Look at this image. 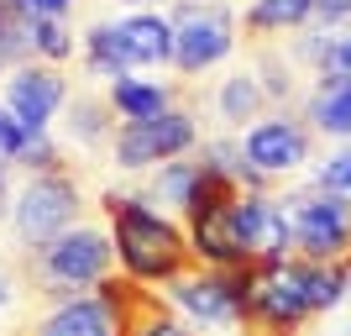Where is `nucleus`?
Listing matches in <instances>:
<instances>
[{"label":"nucleus","instance_id":"1","mask_svg":"<svg viewBox=\"0 0 351 336\" xmlns=\"http://www.w3.org/2000/svg\"><path fill=\"white\" fill-rule=\"evenodd\" d=\"M105 210H110V236H116V258L121 268L142 284H168L173 289L178 278H189L199 263V252L173 221H162L158 210H147L132 194H105Z\"/></svg>","mask_w":351,"mask_h":336},{"label":"nucleus","instance_id":"2","mask_svg":"<svg viewBox=\"0 0 351 336\" xmlns=\"http://www.w3.org/2000/svg\"><path fill=\"white\" fill-rule=\"evenodd\" d=\"M293 236V263H351V200L330 190H304L283 200Z\"/></svg>","mask_w":351,"mask_h":336},{"label":"nucleus","instance_id":"3","mask_svg":"<svg viewBox=\"0 0 351 336\" xmlns=\"http://www.w3.org/2000/svg\"><path fill=\"white\" fill-rule=\"evenodd\" d=\"M309 315H315V305L304 294L299 263L247 273V305H241V331L247 336H299Z\"/></svg>","mask_w":351,"mask_h":336},{"label":"nucleus","instance_id":"4","mask_svg":"<svg viewBox=\"0 0 351 336\" xmlns=\"http://www.w3.org/2000/svg\"><path fill=\"white\" fill-rule=\"evenodd\" d=\"M79 210H84V200L69 174H32V184L11 205V226L27 247H47L79 226Z\"/></svg>","mask_w":351,"mask_h":336},{"label":"nucleus","instance_id":"5","mask_svg":"<svg viewBox=\"0 0 351 336\" xmlns=\"http://www.w3.org/2000/svg\"><path fill=\"white\" fill-rule=\"evenodd\" d=\"M194 137H199V126H194L189 111H162V116H152V121H126V126H116L110 153H116L121 168H152V163L184 158L194 147Z\"/></svg>","mask_w":351,"mask_h":336},{"label":"nucleus","instance_id":"6","mask_svg":"<svg viewBox=\"0 0 351 336\" xmlns=\"http://www.w3.org/2000/svg\"><path fill=\"white\" fill-rule=\"evenodd\" d=\"M178 43H173V69L178 74H205L210 63H220L236 47V21L226 5H178Z\"/></svg>","mask_w":351,"mask_h":336},{"label":"nucleus","instance_id":"7","mask_svg":"<svg viewBox=\"0 0 351 336\" xmlns=\"http://www.w3.org/2000/svg\"><path fill=\"white\" fill-rule=\"evenodd\" d=\"M247 273L252 268H194L189 278L173 284V300L205 326H241L247 305Z\"/></svg>","mask_w":351,"mask_h":336},{"label":"nucleus","instance_id":"8","mask_svg":"<svg viewBox=\"0 0 351 336\" xmlns=\"http://www.w3.org/2000/svg\"><path fill=\"white\" fill-rule=\"evenodd\" d=\"M241 147H247L252 168H263L273 179V174H289V168H299L309 158V126L299 116H267L241 137Z\"/></svg>","mask_w":351,"mask_h":336},{"label":"nucleus","instance_id":"9","mask_svg":"<svg viewBox=\"0 0 351 336\" xmlns=\"http://www.w3.org/2000/svg\"><path fill=\"white\" fill-rule=\"evenodd\" d=\"M63 95H69V79L53 63H21L11 74V85H5V105L16 111V121L27 132H43L47 116L63 105Z\"/></svg>","mask_w":351,"mask_h":336},{"label":"nucleus","instance_id":"10","mask_svg":"<svg viewBox=\"0 0 351 336\" xmlns=\"http://www.w3.org/2000/svg\"><path fill=\"white\" fill-rule=\"evenodd\" d=\"M304 116L330 137H351V74H320L304 100Z\"/></svg>","mask_w":351,"mask_h":336},{"label":"nucleus","instance_id":"11","mask_svg":"<svg viewBox=\"0 0 351 336\" xmlns=\"http://www.w3.org/2000/svg\"><path fill=\"white\" fill-rule=\"evenodd\" d=\"M37 27L43 16L27 0H0V63H37Z\"/></svg>","mask_w":351,"mask_h":336},{"label":"nucleus","instance_id":"12","mask_svg":"<svg viewBox=\"0 0 351 336\" xmlns=\"http://www.w3.org/2000/svg\"><path fill=\"white\" fill-rule=\"evenodd\" d=\"M37 336H116V321H110V310L89 294V300H73V305L53 310V315L37 326Z\"/></svg>","mask_w":351,"mask_h":336},{"label":"nucleus","instance_id":"13","mask_svg":"<svg viewBox=\"0 0 351 336\" xmlns=\"http://www.w3.org/2000/svg\"><path fill=\"white\" fill-rule=\"evenodd\" d=\"M105 95H110V105H116V116H126V121H152V116H162V111H173V105H168V89L147 85V79H136V74L110 79Z\"/></svg>","mask_w":351,"mask_h":336},{"label":"nucleus","instance_id":"14","mask_svg":"<svg viewBox=\"0 0 351 336\" xmlns=\"http://www.w3.org/2000/svg\"><path fill=\"white\" fill-rule=\"evenodd\" d=\"M121 37L132 43V53L142 63H173L178 32H173V21H162V16H126V21H121Z\"/></svg>","mask_w":351,"mask_h":336},{"label":"nucleus","instance_id":"15","mask_svg":"<svg viewBox=\"0 0 351 336\" xmlns=\"http://www.w3.org/2000/svg\"><path fill=\"white\" fill-rule=\"evenodd\" d=\"M215 105L231 126H257V116H263V105H267V89H263L257 74H231V79L220 85Z\"/></svg>","mask_w":351,"mask_h":336},{"label":"nucleus","instance_id":"16","mask_svg":"<svg viewBox=\"0 0 351 336\" xmlns=\"http://www.w3.org/2000/svg\"><path fill=\"white\" fill-rule=\"evenodd\" d=\"M315 0H257L247 11V37H267V32H299L309 27Z\"/></svg>","mask_w":351,"mask_h":336},{"label":"nucleus","instance_id":"17","mask_svg":"<svg viewBox=\"0 0 351 336\" xmlns=\"http://www.w3.org/2000/svg\"><path fill=\"white\" fill-rule=\"evenodd\" d=\"M84 58H89L95 74H110V79H121V74H132L136 63H142L132 53V43L121 37V27H95V32H89V43H84Z\"/></svg>","mask_w":351,"mask_h":336},{"label":"nucleus","instance_id":"18","mask_svg":"<svg viewBox=\"0 0 351 336\" xmlns=\"http://www.w3.org/2000/svg\"><path fill=\"white\" fill-rule=\"evenodd\" d=\"M116 105H110V95L105 100H95V95H79V100L69 105V132L79 137L84 147H100V142H116Z\"/></svg>","mask_w":351,"mask_h":336},{"label":"nucleus","instance_id":"19","mask_svg":"<svg viewBox=\"0 0 351 336\" xmlns=\"http://www.w3.org/2000/svg\"><path fill=\"white\" fill-rule=\"evenodd\" d=\"M299 58L315 63L320 74H351V32H320L299 43Z\"/></svg>","mask_w":351,"mask_h":336},{"label":"nucleus","instance_id":"20","mask_svg":"<svg viewBox=\"0 0 351 336\" xmlns=\"http://www.w3.org/2000/svg\"><path fill=\"white\" fill-rule=\"evenodd\" d=\"M194 184H199V163H184V158H173V163H162V174L152 179V194H158V200H168L173 210H189V194H194Z\"/></svg>","mask_w":351,"mask_h":336},{"label":"nucleus","instance_id":"21","mask_svg":"<svg viewBox=\"0 0 351 336\" xmlns=\"http://www.w3.org/2000/svg\"><path fill=\"white\" fill-rule=\"evenodd\" d=\"M73 53V37L63 21H53V16H43V27H37V58L43 63H63Z\"/></svg>","mask_w":351,"mask_h":336},{"label":"nucleus","instance_id":"22","mask_svg":"<svg viewBox=\"0 0 351 336\" xmlns=\"http://www.w3.org/2000/svg\"><path fill=\"white\" fill-rule=\"evenodd\" d=\"M315 184H320V190H330V194H346V200H351V147H346V153H330V158L315 168Z\"/></svg>","mask_w":351,"mask_h":336},{"label":"nucleus","instance_id":"23","mask_svg":"<svg viewBox=\"0 0 351 336\" xmlns=\"http://www.w3.org/2000/svg\"><path fill=\"white\" fill-rule=\"evenodd\" d=\"M27 126H21V121H16V111H11V105H5V100H0V158H5V163H16V158H21V147H27Z\"/></svg>","mask_w":351,"mask_h":336},{"label":"nucleus","instance_id":"24","mask_svg":"<svg viewBox=\"0 0 351 336\" xmlns=\"http://www.w3.org/2000/svg\"><path fill=\"white\" fill-rule=\"evenodd\" d=\"M309 21H320L325 32L351 27V0H315V16H309Z\"/></svg>","mask_w":351,"mask_h":336},{"label":"nucleus","instance_id":"25","mask_svg":"<svg viewBox=\"0 0 351 336\" xmlns=\"http://www.w3.org/2000/svg\"><path fill=\"white\" fill-rule=\"evenodd\" d=\"M32 11L37 16H53V21H63V16H69V0H27Z\"/></svg>","mask_w":351,"mask_h":336},{"label":"nucleus","instance_id":"26","mask_svg":"<svg viewBox=\"0 0 351 336\" xmlns=\"http://www.w3.org/2000/svg\"><path fill=\"white\" fill-rule=\"evenodd\" d=\"M11 294H16V278H11V268H0V310L11 305Z\"/></svg>","mask_w":351,"mask_h":336},{"label":"nucleus","instance_id":"27","mask_svg":"<svg viewBox=\"0 0 351 336\" xmlns=\"http://www.w3.org/2000/svg\"><path fill=\"white\" fill-rule=\"evenodd\" d=\"M0 216H5V168H0Z\"/></svg>","mask_w":351,"mask_h":336},{"label":"nucleus","instance_id":"28","mask_svg":"<svg viewBox=\"0 0 351 336\" xmlns=\"http://www.w3.org/2000/svg\"><path fill=\"white\" fill-rule=\"evenodd\" d=\"M0 168H5V158H0Z\"/></svg>","mask_w":351,"mask_h":336}]
</instances>
